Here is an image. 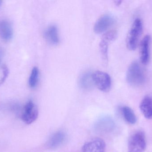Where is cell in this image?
<instances>
[{
  "label": "cell",
  "instance_id": "6da1fadb",
  "mask_svg": "<svg viewBox=\"0 0 152 152\" xmlns=\"http://www.w3.org/2000/svg\"><path fill=\"white\" fill-rule=\"evenodd\" d=\"M126 80L130 85L138 87L145 83L144 73L137 61L132 62L129 67L126 73Z\"/></svg>",
  "mask_w": 152,
  "mask_h": 152
},
{
  "label": "cell",
  "instance_id": "7a4b0ae2",
  "mask_svg": "<svg viewBox=\"0 0 152 152\" xmlns=\"http://www.w3.org/2000/svg\"><path fill=\"white\" fill-rule=\"evenodd\" d=\"M142 23L141 20L139 18L136 19L127 37V46L130 51H134L136 49L138 39L142 31Z\"/></svg>",
  "mask_w": 152,
  "mask_h": 152
},
{
  "label": "cell",
  "instance_id": "3957f363",
  "mask_svg": "<svg viewBox=\"0 0 152 152\" xmlns=\"http://www.w3.org/2000/svg\"><path fill=\"white\" fill-rule=\"evenodd\" d=\"M146 148L144 134L138 131L133 134L129 138L128 152H144Z\"/></svg>",
  "mask_w": 152,
  "mask_h": 152
},
{
  "label": "cell",
  "instance_id": "277c9868",
  "mask_svg": "<svg viewBox=\"0 0 152 152\" xmlns=\"http://www.w3.org/2000/svg\"><path fill=\"white\" fill-rule=\"evenodd\" d=\"M95 85L102 92H109L111 86V79L109 74L103 71L97 70L92 74Z\"/></svg>",
  "mask_w": 152,
  "mask_h": 152
},
{
  "label": "cell",
  "instance_id": "5b68a950",
  "mask_svg": "<svg viewBox=\"0 0 152 152\" xmlns=\"http://www.w3.org/2000/svg\"><path fill=\"white\" fill-rule=\"evenodd\" d=\"M38 108L32 101H29L24 106L21 115V119L27 125L34 122L38 117Z\"/></svg>",
  "mask_w": 152,
  "mask_h": 152
},
{
  "label": "cell",
  "instance_id": "8992f818",
  "mask_svg": "<svg viewBox=\"0 0 152 152\" xmlns=\"http://www.w3.org/2000/svg\"><path fill=\"white\" fill-rule=\"evenodd\" d=\"M117 33L114 30H110L105 33L103 36L99 44L100 52L104 61L108 60V47L112 41L116 38Z\"/></svg>",
  "mask_w": 152,
  "mask_h": 152
},
{
  "label": "cell",
  "instance_id": "52a82bcc",
  "mask_svg": "<svg viewBox=\"0 0 152 152\" xmlns=\"http://www.w3.org/2000/svg\"><path fill=\"white\" fill-rule=\"evenodd\" d=\"M105 142L100 138H95L86 142L82 148L81 152H105Z\"/></svg>",
  "mask_w": 152,
  "mask_h": 152
},
{
  "label": "cell",
  "instance_id": "ba28073f",
  "mask_svg": "<svg viewBox=\"0 0 152 152\" xmlns=\"http://www.w3.org/2000/svg\"><path fill=\"white\" fill-rule=\"evenodd\" d=\"M114 22L115 19L112 15L104 14L96 21L94 26V31L97 34L103 33L112 26Z\"/></svg>",
  "mask_w": 152,
  "mask_h": 152
},
{
  "label": "cell",
  "instance_id": "9c48e42d",
  "mask_svg": "<svg viewBox=\"0 0 152 152\" xmlns=\"http://www.w3.org/2000/svg\"><path fill=\"white\" fill-rule=\"evenodd\" d=\"M66 138V135L65 132L59 131L53 134L49 138L46 143V146L48 149L54 150L61 146Z\"/></svg>",
  "mask_w": 152,
  "mask_h": 152
},
{
  "label": "cell",
  "instance_id": "30bf717a",
  "mask_svg": "<svg viewBox=\"0 0 152 152\" xmlns=\"http://www.w3.org/2000/svg\"><path fill=\"white\" fill-rule=\"evenodd\" d=\"M151 41V36L147 35L143 38L140 44V60L141 62L144 64H147L149 62L150 58L149 49Z\"/></svg>",
  "mask_w": 152,
  "mask_h": 152
},
{
  "label": "cell",
  "instance_id": "8fae6325",
  "mask_svg": "<svg viewBox=\"0 0 152 152\" xmlns=\"http://www.w3.org/2000/svg\"><path fill=\"white\" fill-rule=\"evenodd\" d=\"M13 36V29L11 24L6 20L0 21V37L4 41L11 40Z\"/></svg>",
  "mask_w": 152,
  "mask_h": 152
},
{
  "label": "cell",
  "instance_id": "7c38bea8",
  "mask_svg": "<svg viewBox=\"0 0 152 152\" xmlns=\"http://www.w3.org/2000/svg\"><path fill=\"white\" fill-rule=\"evenodd\" d=\"M44 37L45 40L50 44H58L59 42V37L57 27L55 25L49 26L45 31Z\"/></svg>",
  "mask_w": 152,
  "mask_h": 152
},
{
  "label": "cell",
  "instance_id": "4fadbf2b",
  "mask_svg": "<svg viewBox=\"0 0 152 152\" xmlns=\"http://www.w3.org/2000/svg\"><path fill=\"white\" fill-rule=\"evenodd\" d=\"M140 109L145 117L147 119H152V98L146 96L142 99L140 104Z\"/></svg>",
  "mask_w": 152,
  "mask_h": 152
},
{
  "label": "cell",
  "instance_id": "5bb4252c",
  "mask_svg": "<svg viewBox=\"0 0 152 152\" xmlns=\"http://www.w3.org/2000/svg\"><path fill=\"white\" fill-rule=\"evenodd\" d=\"M114 124L111 119L104 117L97 121L96 125V130L101 133H106L111 131L114 127Z\"/></svg>",
  "mask_w": 152,
  "mask_h": 152
},
{
  "label": "cell",
  "instance_id": "9a60e30c",
  "mask_svg": "<svg viewBox=\"0 0 152 152\" xmlns=\"http://www.w3.org/2000/svg\"><path fill=\"white\" fill-rule=\"evenodd\" d=\"M80 87L86 90L92 88L94 86V81L92 78V74L89 72L83 73L79 79V81Z\"/></svg>",
  "mask_w": 152,
  "mask_h": 152
},
{
  "label": "cell",
  "instance_id": "2e32d148",
  "mask_svg": "<svg viewBox=\"0 0 152 152\" xmlns=\"http://www.w3.org/2000/svg\"><path fill=\"white\" fill-rule=\"evenodd\" d=\"M122 114L126 121L129 124L134 125L137 122V119L134 111L128 106L121 108Z\"/></svg>",
  "mask_w": 152,
  "mask_h": 152
},
{
  "label": "cell",
  "instance_id": "e0dca14e",
  "mask_svg": "<svg viewBox=\"0 0 152 152\" xmlns=\"http://www.w3.org/2000/svg\"><path fill=\"white\" fill-rule=\"evenodd\" d=\"M39 70L37 67L33 68L31 71L29 79L28 85L31 88H35L38 84L39 80Z\"/></svg>",
  "mask_w": 152,
  "mask_h": 152
},
{
  "label": "cell",
  "instance_id": "ac0fdd59",
  "mask_svg": "<svg viewBox=\"0 0 152 152\" xmlns=\"http://www.w3.org/2000/svg\"><path fill=\"white\" fill-rule=\"evenodd\" d=\"M1 68L2 71V76L0 79V86L5 82L9 74V69L5 64L2 65L1 66Z\"/></svg>",
  "mask_w": 152,
  "mask_h": 152
},
{
  "label": "cell",
  "instance_id": "d6986e66",
  "mask_svg": "<svg viewBox=\"0 0 152 152\" xmlns=\"http://www.w3.org/2000/svg\"><path fill=\"white\" fill-rule=\"evenodd\" d=\"M4 56V51L2 48L0 47V65L1 63L2 60Z\"/></svg>",
  "mask_w": 152,
  "mask_h": 152
},
{
  "label": "cell",
  "instance_id": "ffe728a7",
  "mask_svg": "<svg viewBox=\"0 0 152 152\" xmlns=\"http://www.w3.org/2000/svg\"><path fill=\"white\" fill-rule=\"evenodd\" d=\"M114 2H115V4L117 5H120V4H121V1H114Z\"/></svg>",
  "mask_w": 152,
  "mask_h": 152
},
{
  "label": "cell",
  "instance_id": "44dd1931",
  "mask_svg": "<svg viewBox=\"0 0 152 152\" xmlns=\"http://www.w3.org/2000/svg\"><path fill=\"white\" fill-rule=\"evenodd\" d=\"M2 3V1L0 0V7H1V5Z\"/></svg>",
  "mask_w": 152,
  "mask_h": 152
}]
</instances>
